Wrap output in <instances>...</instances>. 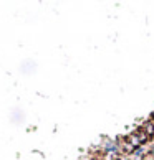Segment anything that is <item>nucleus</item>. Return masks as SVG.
Returning a JSON list of instances; mask_svg holds the SVG:
<instances>
[{"label": "nucleus", "mask_w": 154, "mask_h": 160, "mask_svg": "<svg viewBox=\"0 0 154 160\" xmlns=\"http://www.w3.org/2000/svg\"><path fill=\"white\" fill-rule=\"evenodd\" d=\"M134 150H136V147L131 145L129 142H124V144H123V152H124V153H134Z\"/></svg>", "instance_id": "nucleus-2"}, {"label": "nucleus", "mask_w": 154, "mask_h": 160, "mask_svg": "<svg viewBox=\"0 0 154 160\" xmlns=\"http://www.w3.org/2000/svg\"><path fill=\"white\" fill-rule=\"evenodd\" d=\"M141 131L146 132V134L153 139V137H154V121H151V119H149V121H146V122L141 125Z\"/></svg>", "instance_id": "nucleus-1"}, {"label": "nucleus", "mask_w": 154, "mask_h": 160, "mask_svg": "<svg viewBox=\"0 0 154 160\" xmlns=\"http://www.w3.org/2000/svg\"><path fill=\"white\" fill-rule=\"evenodd\" d=\"M143 159H144V150H143V147H137L134 150V160H143Z\"/></svg>", "instance_id": "nucleus-3"}]
</instances>
